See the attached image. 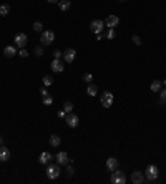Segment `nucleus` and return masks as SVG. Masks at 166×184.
<instances>
[{
    "mask_svg": "<svg viewBox=\"0 0 166 184\" xmlns=\"http://www.w3.org/2000/svg\"><path fill=\"white\" fill-rule=\"evenodd\" d=\"M111 182L113 184H124L126 182V176H124V172L123 171H118V169H115V171H111Z\"/></svg>",
    "mask_w": 166,
    "mask_h": 184,
    "instance_id": "nucleus-1",
    "label": "nucleus"
},
{
    "mask_svg": "<svg viewBox=\"0 0 166 184\" xmlns=\"http://www.w3.org/2000/svg\"><path fill=\"white\" fill-rule=\"evenodd\" d=\"M145 172H146V179L148 181H156L158 176H159V169H158V166H155V164H150Z\"/></svg>",
    "mask_w": 166,
    "mask_h": 184,
    "instance_id": "nucleus-2",
    "label": "nucleus"
},
{
    "mask_svg": "<svg viewBox=\"0 0 166 184\" xmlns=\"http://www.w3.org/2000/svg\"><path fill=\"white\" fill-rule=\"evenodd\" d=\"M53 40H55V33H53L52 30H43L42 32V37H40L42 45H52Z\"/></svg>",
    "mask_w": 166,
    "mask_h": 184,
    "instance_id": "nucleus-3",
    "label": "nucleus"
},
{
    "mask_svg": "<svg viewBox=\"0 0 166 184\" xmlns=\"http://www.w3.org/2000/svg\"><path fill=\"white\" fill-rule=\"evenodd\" d=\"M100 101H102L103 108H110L115 101V96H113V93H110V91H105V93L102 95V98H100Z\"/></svg>",
    "mask_w": 166,
    "mask_h": 184,
    "instance_id": "nucleus-4",
    "label": "nucleus"
},
{
    "mask_svg": "<svg viewBox=\"0 0 166 184\" xmlns=\"http://www.w3.org/2000/svg\"><path fill=\"white\" fill-rule=\"evenodd\" d=\"M47 176H48V179H57L60 176V164H50L47 168Z\"/></svg>",
    "mask_w": 166,
    "mask_h": 184,
    "instance_id": "nucleus-5",
    "label": "nucleus"
},
{
    "mask_svg": "<svg viewBox=\"0 0 166 184\" xmlns=\"http://www.w3.org/2000/svg\"><path fill=\"white\" fill-rule=\"evenodd\" d=\"M103 28H105V22L103 20H93L91 24H90V30L93 33H97V35L103 32Z\"/></svg>",
    "mask_w": 166,
    "mask_h": 184,
    "instance_id": "nucleus-6",
    "label": "nucleus"
},
{
    "mask_svg": "<svg viewBox=\"0 0 166 184\" xmlns=\"http://www.w3.org/2000/svg\"><path fill=\"white\" fill-rule=\"evenodd\" d=\"M50 68H52V71H55V73H62V71L65 70V63H63L60 58H53Z\"/></svg>",
    "mask_w": 166,
    "mask_h": 184,
    "instance_id": "nucleus-7",
    "label": "nucleus"
},
{
    "mask_svg": "<svg viewBox=\"0 0 166 184\" xmlns=\"http://www.w3.org/2000/svg\"><path fill=\"white\" fill-rule=\"evenodd\" d=\"M65 121H67V124L70 126V128H76L78 123H80V118L76 116V114H73V113H68L67 116H65Z\"/></svg>",
    "mask_w": 166,
    "mask_h": 184,
    "instance_id": "nucleus-8",
    "label": "nucleus"
},
{
    "mask_svg": "<svg viewBox=\"0 0 166 184\" xmlns=\"http://www.w3.org/2000/svg\"><path fill=\"white\" fill-rule=\"evenodd\" d=\"M27 42H28V37L25 35V33H17L15 35V45L19 48H25Z\"/></svg>",
    "mask_w": 166,
    "mask_h": 184,
    "instance_id": "nucleus-9",
    "label": "nucleus"
},
{
    "mask_svg": "<svg viewBox=\"0 0 166 184\" xmlns=\"http://www.w3.org/2000/svg\"><path fill=\"white\" fill-rule=\"evenodd\" d=\"M75 56H76V51L73 48H68V50L63 51V61L65 63H73Z\"/></svg>",
    "mask_w": 166,
    "mask_h": 184,
    "instance_id": "nucleus-10",
    "label": "nucleus"
},
{
    "mask_svg": "<svg viewBox=\"0 0 166 184\" xmlns=\"http://www.w3.org/2000/svg\"><path fill=\"white\" fill-rule=\"evenodd\" d=\"M55 159H57V164H60V166H63V164H68V163H70V158H68V154L65 153V151L58 153L57 156H55Z\"/></svg>",
    "mask_w": 166,
    "mask_h": 184,
    "instance_id": "nucleus-11",
    "label": "nucleus"
},
{
    "mask_svg": "<svg viewBox=\"0 0 166 184\" xmlns=\"http://www.w3.org/2000/svg\"><path fill=\"white\" fill-rule=\"evenodd\" d=\"M118 24H120V18H118L116 15H108V17H106V20H105V25L110 27V28H115Z\"/></svg>",
    "mask_w": 166,
    "mask_h": 184,
    "instance_id": "nucleus-12",
    "label": "nucleus"
},
{
    "mask_svg": "<svg viewBox=\"0 0 166 184\" xmlns=\"http://www.w3.org/2000/svg\"><path fill=\"white\" fill-rule=\"evenodd\" d=\"M52 159H53V156H52V154H50L48 151H43V153H42L40 156H38V161H40V164H48Z\"/></svg>",
    "mask_w": 166,
    "mask_h": 184,
    "instance_id": "nucleus-13",
    "label": "nucleus"
},
{
    "mask_svg": "<svg viewBox=\"0 0 166 184\" xmlns=\"http://www.w3.org/2000/svg\"><path fill=\"white\" fill-rule=\"evenodd\" d=\"M131 181H133L135 184H141V182L145 181L143 172H140V171H135V172H131Z\"/></svg>",
    "mask_w": 166,
    "mask_h": 184,
    "instance_id": "nucleus-14",
    "label": "nucleus"
},
{
    "mask_svg": "<svg viewBox=\"0 0 166 184\" xmlns=\"http://www.w3.org/2000/svg\"><path fill=\"white\" fill-rule=\"evenodd\" d=\"M106 169H108V171L118 169V159L116 158H108V159H106Z\"/></svg>",
    "mask_w": 166,
    "mask_h": 184,
    "instance_id": "nucleus-15",
    "label": "nucleus"
},
{
    "mask_svg": "<svg viewBox=\"0 0 166 184\" xmlns=\"http://www.w3.org/2000/svg\"><path fill=\"white\" fill-rule=\"evenodd\" d=\"M8 159H10V151L2 145V146H0V161L5 163V161H8Z\"/></svg>",
    "mask_w": 166,
    "mask_h": 184,
    "instance_id": "nucleus-16",
    "label": "nucleus"
},
{
    "mask_svg": "<svg viewBox=\"0 0 166 184\" xmlns=\"http://www.w3.org/2000/svg\"><path fill=\"white\" fill-rule=\"evenodd\" d=\"M3 55L7 56V58H12V56L17 55V48L15 47H5L3 48Z\"/></svg>",
    "mask_w": 166,
    "mask_h": 184,
    "instance_id": "nucleus-17",
    "label": "nucleus"
},
{
    "mask_svg": "<svg viewBox=\"0 0 166 184\" xmlns=\"http://www.w3.org/2000/svg\"><path fill=\"white\" fill-rule=\"evenodd\" d=\"M58 7H60L62 12H67V10L72 7V2H70V0H60V2H58Z\"/></svg>",
    "mask_w": 166,
    "mask_h": 184,
    "instance_id": "nucleus-18",
    "label": "nucleus"
},
{
    "mask_svg": "<svg viewBox=\"0 0 166 184\" xmlns=\"http://www.w3.org/2000/svg\"><path fill=\"white\" fill-rule=\"evenodd\" d=\"M60 143H62V139H60V136H58V134H52L50 136V146L57 148V146H60Z\"/></svg>",
    "mask_w": 166,
    "mask_h": 184,
    "instance_id": "nucleus-19",
    "label": "nucleus"
},
{
    "mask_svg": "<svg viewBox=\"0 0 166 184\" xmlns=\"http://www.w3.org/2000/svg\"><path fill=\"white\" fill-rule=\"evenodd\" d=\"M151 91L153 93H159V91H161V81H159V80H155V81L151 83Z\"/></svg>",
    "mask_w": 166,
    "mask_h": 184,
    "instance_id": "nucleus-20",
    "label": "nucleus"
},
{
    "mask_svg": "<svg viewBox=\"0 0 166 184\" xmlns=\"http://www.w3.org/2000/svg\"><path fill=\"white\" fill-rule=\"evenodd\" d=\"M86 93L90 95V96H97V93H98V88H97V85H90L86 88Z\"/></svg>",
    "mask_w": 166,
    "mask_h": 184,
    "instance_id": "nucleus-21",
    "label": "nucleus"
},
{
    "mask_svg": "<svg viewBox=\"0 0 166 184\" xmlns=\"http://www.w3.org/2000/svg\"><path fill=\"white\" fill-rule=\"evenodd\" d=\"M8 12H10V7H8L7 3H2V5H0V15H2V17L8 15Z\"/></svg>",
    "mask_w": 166,
    "mask_h": 184,
    "instance_id": "nucleus-22",
    "label": "nucleus"
},
{
    "mask_svg": "<svg viewBox=\"0 0 166 184\" xmlns=\"http://www.w3.org/2000/svg\"><path fill=\"white\" fill-rule=\"evenodd\" d=\"M43 98V105L45 106H50L52 103H53V98H52V95H47V96H42Z\"/></svg>",
    "mask_w": 166,
    "mask_h": 184,
    "instance_id": "nucleus-23",
    "label": "nucleus"
},
{
    "mask_svg": "<svg viewBox=\"0 0 166 184\" xmlns=\"http://www.w3.org/2000/svg\"><path fill=\"white\" fill-rule=\"evenodd\" d=\"M72 110H73V105L70 101H65V105H63V111L65 113H72Z\"/></svg>",
    "mask_w": 166,
    "mask_h": 184,
    "instance_id": "nucleus-24",
    "label": "nucleus"
},
{
    "mask_svg": "<svg viewBox=\"0 0 166 184\" xmlns=\"http://www.w3.org/2000/svg\"><path fill=\"white\" fill-rule=\"evenodd\" d=\"M43 85H45V86H52V85H53V78L50 76V75L43 76Z\"/></svg>",
    "mask_w": 166,
    "mask_h": 184,
    "instance_id": "nucleus-25",
    "label": "nucleus"
},
{
    "mask_svg": "<svg viewBox=\"0 0 166 184\" xmlns=\"http://www.w3.org/2000/svg\"><path fill=\"white\" fill-rule=\"evenodd\" d=\"M33 30L35 32H43V25H42V22H35V24H33Z\"/></svg>",
    "mask_w": 166,
    "mask_h": 184,
    "instance_id": "nucleus-26",
    "label": "nucleus"
},
{
    "mask_svg": "<svg viewBox=\"0 0 166 184\" xmlns=\"http://www.w3.org/2000/svg\"><path fill=\"white\" fill-rule=\"evenodd\" d=\"M116 37V33H115V30H113V28H110V30L108 32H106V38H108V40H113Z\"/></svg>",
    "mask_w": 166,
    "mask_h": 184,
    "instance_id": "nucleus-27",
    "label": "nucleus"
},
{
    "mask_svg": "<svg viewBox=\"0 0 166 184\" xmlns=\"http://www.w3.org/2000/svg\"><path fill=\"white\" fill-rule=\"evenodd\" d=\"M91 80H93V75H91V73H85V75H83V81L90 83Z\"/></svg>",
    "mask_w": 166,
    "mask_h": 184,
    "instance_id": "nucleus-28",
    "label": "nucleus"
},
{
    "mask_svg": "<svg viewBox=\"0 0 166 184\" xmlns=\"http://www.w3.org/2000/svg\"><path fill=\"white\" fill-rule=\"evenodd\" d=\"M159 101H161V103H166V90H161V91H159Z\"/></svg>",
    "mask_w": 166,
    "mask_h": 184,
    "instance_id": "nucleus-29",
    "label": "nucleus"
},
{
    "mask_svg": "<svg viewBox=\"0 0 166 184\" xmlns=\"http://www.w3.org/2000/svg\"><path fill=\"white\" fill-rule=\"evenodd\" d=\"M62 56H63V51H60V50L53 51V58H62Z\"/></svg>",
    "mask_w": 166,
    "mask_h": 184,
    "instance_id": "nucleus-30",
    "label": "nucleus"
},
{
    "mask_svg": "<svg viewBox=\"0 0 166 184\" xmlns=\"http://www.w3.org/2000/svg\"><path fill=\"white\" fill-rule=\"evenodd\" d=\"M19 55L22 56V58H27V56H28V51H27L25 48H20V51H19Z\"/></svg>",
    "mask_w": 166,
    "mask_h": 184,
    "instance_id": "nucleus-31",
    "label": "nucleus"
},
{
    "mask_svg": "<svg viewBox=\"0 0 166 184\" xmlns=\"http://www.w3.org/2000/svg\"><path fill=\"white\" fill-rule=\"evenodd\" d=\"M131 40H133V43H135V45H141V38H140L138 35H135Z\"/></svg>",
    "mask_w": 166,
    "mask_h": 184,
    "instance_id": "nucleus-32",
    "label": "nucleus"
},
{
    "mask_svg": "<svg viewBox=\"0 0 166 184\" xmlns=\"http://www.w3.org/2000/svg\"><path fill=\"white\" fill-rule=\"evenodd\" d=\"M35 55H37V56H42V55H43V50H42V47H37V48H35Z\"/></svg>",
    "mask_w": 166,
    "mask_h": 184,
    "instance_id": "nucleus-33",
    "label": "nucleus"
},
{
    "mask_svg": "<svg viewBox=\"0 0 166 184\" xmlns=\"http://www.w3.org/2000/svg\"><path fill=\"white\" fill-rule=\"evenodd\" d=\"M73 172H75V171H73V168H72V166H68V171H67V176H68V177H70V176H73Z\"/></svg>",
    "mask_w": 166,
    "mask_h": 184,
    "instance_id": "nucleus-34",
    "label": "nucleus"
},
{
    "mask_svg": "<svg viewBox=\"0 0 166 184\" xmlns=\"http://www.w3.org/2000/svg\"><path fill=\"white\" fill-rule=\"evenodd\" d=\"M40 93H42V96H47V95H50V93H48V91H47L45 88H42V90H40Z\"/></svg>",
    "mask_w": 166,
    "mask_h": 184,
    "instance_id": "nucleus-35",
    "label": "nucleus"
},
{
    "mask_svg": "<svg viewBox=\"0 0 166 184\" xmlns=\"http://www.w3.org/2000/svg\"><path fill=\"white\" fill-rule=\"evenodd\" d=\"M58 116H60V118H65V116H67V113H65V111L62 110L60 113H58Z\"/></svg>",
    "mask_w": 166,
    "mask_h": 184,
    "instance_id": "nucleus-36",
    "label": "nucleus"
},
{
    "mask_svg": "<svg viewBox=\"0 0 166 184\" xmlns=\"http://www.w3.org/2000/svg\"><path fill=\"white\" fill-rule=\"evenodd\" d=\"M47 2H50V3H57V2H60V0H47Z\"/></svg>",
    "mask_w": 166,
    "mask_h": 184,
    "instance_id": "nucleus-37",
    "label": "nucleus"
},
{
    "mask_svg": "<svg viewBox=\"0 0 166 184\" xmlns=\"http://www.w3.org/2000/svg\"><path fill=\"white\" fill-rule=\"evenodd\" d=\"M2 145H3V138L0 136V146H2Z\"/></svg>",
    "mask_w": 166,
    "mask_h": 184,
    "instance_id": "nucleus-38",
    "label": "nucleus"
},
{
    "mask_svg": "<svg viewBox=\"0 0 166 184\" xmlns=\"http://www.w3.org/2000/svg\"><path fill=\"white\" fill-rule=\"evenodd\" d=\"M120 2H123V0H120Z\"/></svg>",
    "mask_w": 166,
    "mask_h": 184,
    "instance_id": "nucleus-39",
    "label": "nucleus"
}]
</instances>
